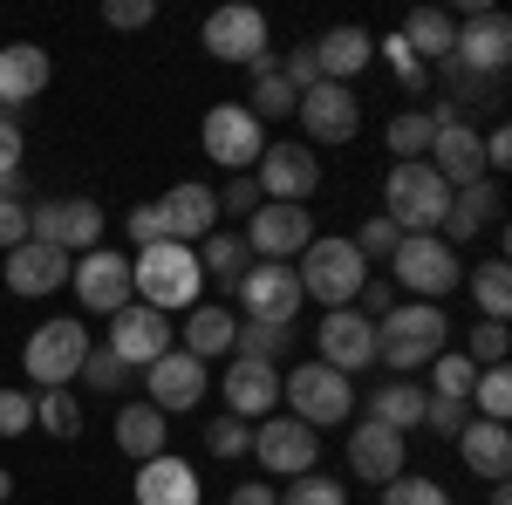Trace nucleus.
Here are the masks:
<instances>
[{
  "label": "nucleus",
  "instance_id": "f257e3e1",
  "mask_svg": "<svg viewBox=\"0 0 512 505\" xmlns=\"http://www.w3.org/2000/svg\"><path fill=\"white\" fill-rule=\"evenodd\" d=\"M451 342V321L444 308L431 301H396L383 321H376V362H390L396 376H417V369H431L437 355Z\"/></svg>",
  "mask_w": 512,
  "mask_h": 505
},
{
  "label": "nucleus",
  "instance_id": "f03ea898",
  "mask_svg": "<svg viewBox=\"0 0 512 505\" xmlns=\"http://www.w3.org/2000/svg\"><path fill=\"white\" fill-rule=\"evenodd\" d=\"M198 287H205L198 253H192V246H178V239H158V246H144V253L130 260V294H137L144 308H158V314L198 308Z\"/></svg>",
  "mask_w": 512,
  "mask_h": 505
},
{
  "label": "nucleus",
  "instance_id": "7ed1b4c3",
  "mask_svg": "<svg viewBox=\"0 0 512 505\" xmlns=\"http://www.w3.org/2000/svg\"><path fill=\"white\" fill-rule=\"evenodd\" d=\"M294 280H301V301H321V308H355V294H362V280H369V260L355 253V239H308L301 246V267H294Z\"/></svg>",
  "mask_w": 512,
  "mask_h": 505
},
{
  "label": "nucleus",
  "instance_id": "20e7f679",
  "mask_svg": "<svg viewBox=\"0 0 512 505\" xmlns=\"http://www.w3.org/2000/svg\"><path fill=\"white\" fill-rule=\"evenodd\" d=\"M280 403H287V417L308 430H335L355 417V383L349 376H335L328 362H294V369H280Z\"/></svg>",
  "mask_w": 512,
  "mask_h": 505
},
{
  "label": "nucleus",
  "instance_id": "39448f33",
  "mask_svg": "<svg viewBox=\"0 0 512 505\" xmlns=\"http://www.w3.org/2000/svg\"><path fill=\"white\" fill-rule=\"evenodd\" d=\"M383 280H390L403 301H431V308H444V294L465 280V267H458V253H451L437 233H410V239H396Z\"/></svg>",
  "mask_w": 512,
  "mask_h": 505
},
{
  "label": "nucleus",
  "instance_id": "423d86ee",
  "mask_svg": "<svg viewBox=\"0 0 512 505\" xmlns=\"http://www.w3.org/2000/svg\"><path fill=\"white\" fill-rule=\"evenodd\" d=\"M444 212H451V185L437 178L431 164H390V178H383V219H390L396 233H437L444 226Z\"/></svg>",
  "mask_w": 512,
  "mask_h": 505
},
{
  "label": "nucleus",
  "instance_id": "0eeeda50",
  "mask_svg": "<svg viewBox=\"0 0 512 505\" xmlns=\"http://www.w3.org/2000/svg\"><path fill=\"white\" fill-rule=\"evenodd\" d=\"M198 151L212 157V164H226L233 178H246L260 164V151H267V123L253 117L246 103H212L205 123H198Z\"/></svg>",
  "mask_w": 512,
  "mask_h": 505
},
{
  "label": "nucleus",
  "instance_id": "6e6552de",
  "mask_svg": "<svg viewBox=\"0 0 512 505\" xmlns=\"http://www.w3.org/2000/svg\"><path fill=\"white\" fill-rule=\"evenodd\" d=\"M205 55H219V62H233V69H274V55H267V14L260 7H246V0H233V7H212L205 14Z\"/></svg>",
  "mask_w": 512,
  "mask_h": 505
},
{
  "label": "nucleus",
  "instance_id": "1a4fd4ad",
  "mask_svg": "<svg viewBox=\"0 0 512 505\" xmlns=\"http://www.w3.org/2000/svg\"><path fill=\"white\" fill-rule=\"evenodd\" d=\"M82 355H89V328L62 314V321H41L35 335H28L21 362H28V376H35L41 389H76V376H82Z\"/></svg>",
  "mask_w": 512,
  "mask_h": 505
},
{
  "label": "nucleus",
  "instance_id": "9d476101",
  "mask_svg": "<svg viewBox=\"0 0 512 505\" xmlns=\"http://www.w3.org/2000/svg\"><path fill=\"white\" fill-rule=\"evenodd\" d=\"M239 321H267V328H294V314H301V280L287 260H253V267L239 273Z\"/></svg>",
  "mask_w": 512,
  "mask_h": 505
},
{
  "label": "nucleus",
  "instance_id": "9b49d317",
  "mask_svg": "<svg viewBox=\"0 0 512 505\" xmlns=\"http://www.w3.org/2000/svg\"><path fill=\"white\" fill-rule=\"evenodd\" d=\"M103 349L144 376L158 355L178 349V321H171V314H158V308H144V301H130V308L110 314V342H103Z\"/></svg>",
  "mask_w": 512,
  "mask_h": 505
},
{
  "label": "nucleus",
  "instance_id": "f8f14e48",
  "mask_svg": "<svg viewBox=\"0 0 512 505\" xmlns=\"http://www.w3.org/2000/svg\"><path fill=\"white\" fill-rule=\"evenodd\" d=\"M451 62H458L465 76L499 82V76H506V62H512V21L499 14V7L465 14V21H458V41H451Z\"/></svg>",
  "mask_w": 512,
  "mask_h": 505
},
{
  "label": "nucleus",
  "instance_id": "ddd939ff",
  "mask_svg": "<svg viewBox=\"0 0 512 505\" xmlns=\"http://www.w3.org/2000/svg\"><path fill=\"white\" fill-rule=\"evenodd\" d=\"M253 185H260L267 205H308L321 185V164L308 144H267L260 164H253Z\"/></svg>",
  "mask_w": 512,
  "mask_h": 505
},
{
  "label": "nucleus",
  "instance_id": "4468645a",
  "mask_svg": "<svg viewBox=\"0 0 512 505\" xmlns=\"http://www.w3.org/2000/svg\"><path fill=\"white\" fill-rule=\"evenodd\" d=\"M315 362H328L335 376H362L376 362V321H362L355 308H328L315 328Z\"/></svg>",
  "mask_w": 512,
  "mask_h": 505
},
{
  "label": "nucleus",
  "instance_id": "2eb2a0df",
  "mask_svg": "<svg viewBox=\"0 0 512 505\" xmlns=\"http://www.w3.org/2000/svg\"><path fill=\"white\" fill-rule=\"evenodd\" d=\"M321 458V437L308 424H294V417H260L253 424V465L274 471V478H301V471H315Z\"/></svg>",
  "mask_w": 512,
  "mask_h": 505
},
{
  "label": "nucleus",
  "instance_id": "dca6fc26",
  "mask_svg": "<svg viewBox=\"0 0 512 505\" xmlns=\"http://www.w3.org/2000/svg\"><path fill=\"white\" fill-rule=\"evenodd\" d=\"M69 287H76V301L89 314H117V308L137 301V294H130V260L110 253V246H96V253L69 260Z\"/></svg>",
  "mask_w": 512,
  "mask_h": 505
},
{
  "label": "nucleus",
  "instance_id": "f3484780",
  "mask_svg": "<svg viewBox=\"0 0 512 505\" xmlns=\"http://www.w3.org/2000/svg\"><path fill=\"white\" fill-rule=\"evenodd\" d=\"M35 239L62 253H96L103 239V205L96 198H41L35 205Z\"/></svg>",
  "mask_w": 512,
  "mask_h": 505
},
{
  "label": "nucleus",
  "instance_id": "a211bd4d",
  "mask_svg": "<svg viewBox=\"0 0 512 505\" xmlns=\"http://www.w3.org/2000/svg\"><path fill=\"white\" fill-rule=\"evenodd\" d=\"M294 117L308 123V144H349L355 130H362V96H355L349 82H315L294 103Z\"/></svg>",
  "mask_w": 512,
  "mask_h": 505
},
{
  "label": "nucleus",
  "instance_id": "6ab92c4d",
  "mask_svg": "<svg viewBox=\"0 0 512 505\" xmlns=\"http://www.w3.org/2000/svg\"><path fill=\"white\" fill-rule=\"evenodd\" d=\"M246 253L253 260H294L308 239H315V219H308V205H267L260 198V212L246 219Z\"/></svg>",
  "mask_w": 512,
  "mask_h": 505
},
{
  "label": "nucleus",
  "instance_id": "aec40b11",
  "mask_svg": "<svg viewBox=\"0 0 512 505\" xmlns=\"http://www.w3.org/2000/svg\"><path fill=\"white\" fill-rule=\"evenodd\" d=\"M212 389V376H205V362L185 349L158 355L151 369H144V403L151 410H164V417H178V410H198V396Z\"/></svg>",
  "mask_w": 512,
  "mask_h": 505
},
{
  "label": "nucleus",
  "instance_id": "412c9836",
  "mask_svg": "<svg viewBox=\"0 0 512 505\" xmlns=\"http://www.w3.org/2000/svg\"><path fill=\"white\" fill-rule=\"evenodd\" d=\"M0 287H14L21 301H41V294L69 287V253L41 246V239H21L14 253H0Z\"/></svg>",
  "mask_w": 512,
  "mask_h": 505
},
{
  "label": "nucleus",
  "instance_id": "4be33fe9",
  "mask_svg": "<svg viewBox=\"0 0 512 505\" xmlns=\"http://www.w3.org/2000/svg\"><path fill=\"white\" fill-rule=\"evenodd\" d=\"M48 76H55V62H48L41 41H7V48H0V110L21 117L41 89H48Z\"/></svg>",
  "mask_w": 512,
  "mask_h": 505
},
{
  "label": "nucleus",
  "instance_id": "5701e85b",
  "mask_svg": "<svg viewBox=\"0 0 512 505\" xmlns=\"http://www.w3.org/2000/svg\"><path fill=\"white\" fill-rule=\"evenodd\" d=\"M158 212H164V239H178V246H198L205 233H219V192L198 185V178L171 185L158 198Z\"/></svg>",
  "mask_w": 512,
  "mask_h": 505
},
{
  "label": "nucleus",
  "instance_id": "b1692460",
  "mask_svg": "<svg viewBox=\"0 0 512 505\" xmlns=\"http://www.w3.org/2000/svg\"><path fill=\"white\" fill-rule=\"evenodd\" d=\"M226 417H239V424H260V417H274V403H280V369L274 362H239L233 355V369H226Z\"/></svg>",
  "mask_w": 512,
  "mask_h": 505
},
{
  "label": "nucleus",
  "instance_id": "393cba45",
  "mask_svg": "<svg viewBox=\"0 0 512 505\" xmlns=\"http://www.w3.org/2000/svg\"><path fill=\"white\" fill-rule=\"evenodd\" d=\"M499 212H506V198H499V185L492 178H478V185H465V192H451V212H444V226H437V239L458 253L472 233H492L499 226Z\"/></svg>",
  "mask_w": 512,
  "mask_h": 505
},
{
  "label": "nucleus",
  "instance_id": "a878e982",
  "mask_svg": "<svg viewBox=\"0 0 512 505\" xmlns=\"http://www.w3.org/2000/svg\"><path fill=\"white\" fill-rule=\"evenodd\" d=\"M403 451H410V437L369 424V417L349 430V471H355V478H369V485H390L396 471H403Z\"/></svg>",
  "mask_w": 512,
  "mask_h": 505
},
{
  "label": "nucleus",
  "instance_id": "bb28decb",
  "mask_svg": "<svg viewBox=\"0 0 512 505\" xmlns=\"http://www.w3.org/2000/svg\"><path fill=\"white\" fill-rule=\"evenodd\" d=\"M308 48H315L321 82H349V89H355V76L376 62V41H369V28H349V21H342V28H328L321 41H308Z\"/></svg>",
  "mask_w": 512,
  "mask_h": 505
},
{
  "label": "nucleus",
  "instance_id": "cd10ccee",
  "mask_svg": "<svg viewBox=\"0 0 512 505\" xmlns=\"http://www.w3.org/2000/svg\"><path fill=\"white\" fill-rule=\"evenodd\" d=\"M130 499L137 505H198V471L185 458H144L137 465V485H130Z\"/></svg>",
  "mask_w": 512,
  "mask_h": 505
},
{
  "label": "nucleus",
  "instance_id": "c85d7f7f",
  "mask_svg": "<svg viewBox=\"0 0 512 505\" xmlns=\"http://www.w3.org/2000/svg\"><path fill=\"white\" fill-rule=\"evenodd\" d=\"M233 328L239 314L219 308V301H198V308H185V321H178V349L198 355V362H212V355H233Z\"/></svg>",
  "mask_w": 512,
  "mask_h": 505
},
{
  "label": "nucleus",
  "instance_id": "c756f323",
  "mask_svg": "<svg viewBox=\"0 0 512 505\" xmlns=\"http://www.w3.org/2000/svg\"><path fill=\"white\" fill-rule=\"evenodd\" d=\"M451 444H458L465 471L492 478V485H506V471H512V437H506V424H485V417H472V424L458 430Z\"/></svg>",
  "mask_w": 512,
  "mask_h": 505
},
{
  "label": "nucleus",
  "instance_id": "7c9ffc66",
  "mask_svg": "<svg viewBox=\"0 0 512 505\" xmlns=\"http://www.w3.org/2000/svg\"><path fill=\"white\" fill-rule=\"evenodd\" d=\"M117 451L130 458V465L164 458V451H171V417L151 410V403H123V410H117Z\"/></svg>",
  "mask_w": 512,
  "mask_h": 505
},
{
  "label": "nucleus",
  "instance_id": "2f4dec72",
  "mask_svg": "<svg viewBox=\"0 0 512 505\" xmlns=\"http://www.w3.org/2000/svg\"><path fill=\"white\" fill-rule=\"evenodd\" d=\"M369 424H383V430H396V437H410V430L424 424V383H376L369 389V410H362Z\"/></svg>",
  "mask_w": 512,
  "mask_h": 505
},
{
  "label": "nucleus",
  "instance_id": "473e14b6",
  "mask_svg": "<svg viewBox=\"0 0 512 505\" xmlns=\"http://www.w3.org/2000/svg\"><path fill=\"white\" fill-rule=\"evenodd\" d=\"M396 35H403V48H410L417 62H451V41H458V21H451L444 7H417V14H410V21H403Z\"/></svg>",
  "mask_w": 512,
  "mask_h": 505
},
{
  "label": "nucleus",
  "instance_id": "72a5a7b5",
  "mask_svg": "<svg viewBox=\"0 0 512 505\" xmlns=\"http://www.w3.org/2000/svg\"><path fill=\"white\" fill-rule=\"evenodd\" d=\"M198 253V273H205V280H226V287H239V273L253 267V253H246V239L233 233V226H219V233H205L192 246Z\"/></svg>",
  "mask_w": 512,
  "mask_h": 505
},
{
  "label": "nucleus",
  "instance_id": "f704fd0d",
  "mask_svg": "<svg viewBox=\"0 0 512 505\" xmlns=\"http://www.w3.org/2000/svg\"><path fill=\"white\" fill-rule=\"evenodd\" d=\"M383 137H390L396 164H424V157H431V137H437V117L431 110H396Z\"/></svg>",
  "mask_w": 512,
  "mask_h": 505
},
{
  "label": "nucleus",
  "instance_id": "c9c22d12",
  "mask_svg": "<svg viewBox=\"0 0 512 505\" xmlns=\"http://www.w3.org/2000/svg\"><path fill=\"white\" fill-rule=\"evenodd\" d=\"M287 349H294V328H267V321H239L233 328V355L239 362H287Z\"/></svg>",
  "mask_w": 512,
  "mask_h": 505
},
{
  "label": "nucleus",
  "instance_id": "e433bc0d",
  "mask_svg": "<svg viewBox=\"0 0 512 505\" xmlns=\"http://www.w3.org/2000/svg\"><path fill=\"white\" fill-rule=\"evenodd\" d=\"M472 301L485 308V321H506V308H512V267L506 260H478L472 267Z\"/></svg>",
  "mask_w": 512,
  "mask_h": 505
},
{
  "label": "nucleus",
  "instance_id": "4c0bfd02",
  "mask_svg": "<svg viewBox=\"0 0 512 505\" xmlns=\"http://www.w3.org/2000/svg\"><path fill=\"white\" fill-rule=\"evenodd\" d=\"M35 430H48V437H82L76 389H41V396H35Z\"/></svg>",
  "mask_w": 512,
  "mask_h": 505
},
{
  "label": "nucleus",
  "instance_id": "58836bf2",
  "mask_svg": "<svg viewBox=\"0 0 512 505\" xmlns=\"http://www.w3.org/2000/svg\"><path fill=\"white\" fill-rule=\"evenodd\" d=\"M76 383H89V396H123V389L137 383V369L117 362L110 349H89V355H82V376H76Z\"/></svg>",
  "mask_w": 512,
  "mask_h": 505
},
{
  "label": "nucleus",
  "instance_id": "ea45409f",
  "mask_svg": "<svg viewBox=\"0 0 512 505\" xmlns=\"http://www.w3.org/2000/svg\"><path fill=\"white\" fill-rule=\"evenodd\" d=\"M424 376H431V389H424V396H451V403H472L478 369H472V362H465L458 349H444V355L431 362V369H424Z\"/></svg>",
  "mask_w": 512,
  "mask_h": 505
},
{
  "label": "nucleus",
  "instance_id": "a19ab883",
  "mask_svg": "<svg viewBox=\"0 0 512 505\" xmlns=\"http://www.w3.org/2000/svg\"><path fill=\"white\" fill-rule=\"evenodd\" d=\"M472 403H478V417H485V424H506V417H512V376H506V362H499V369H478Z\"/></svg>",
  "mask_w": 512,
  "mask_h": 505
},
{
  "label": "nucleus",
  "instance_id": "79ce46f5",
  "mask_svg": "<svg viewBox=\"0 0 512 505\" xmlns=\"http://www.w3.org/2000/svg\"><path fill=\"white\" fill-rule=\"evenodd\" d=\"M274 505H349L342 492V478H328V471H301V478H287V492Z\"/></svg>",
  "mask_w": 512,
  "mask_h": 505
},
{
  "label": "nucleus",
  "instance_id": "37998d69",
  "mask_svg": "<svg viewBox=\"0 0 512 505\" xmlns=\"http://www.w3.org/2000/svg\"><path fill=\"white\" fill-rule=\"evenodd\" d=\"M294 103H301V96H294V89H287V82H280L274 69H260V76H253V96H246V110H253L260 123L294 117Z\"/></svg>",
  "mask_w": 512,
  "mask_h": 505
},
{
  "label": "nucleus",
  "instance_id": "c03bdc74",
  "mask_svg": "<svg viewBox=\"0 0 512 505\" xmlns=\"http://www.w3.org/2000/svg\"><path fill=\"white\" fill-rule=\"evenodd\" d=\"M506 349H512V335H506V321H478L472 328V342H465V362H472V369H499V362H506Z\"/></svg>",
  "mask_w": 512,
  "mask_h": 505
},
{
  "label": "nucleus",
  "instance_id": "a18cd8bd",
  "mask_svg": "<svg viewBox=\"0 0 512 505\" xmlns=\"http://www.w3.org/2000/svg\"><path fill=\"white\" fill-rule=\"evenodd\" d=\"M205 451H212V458H253V424L212 417V424H205Z\"/></svg>",
  "mask_w": 512,
  "mask_h": 505
},
{
  "label": "nucleus",
  "instance_id": "49530a36",
  "mask_svg": "<svg viewBox=\"0 0 512 505\" xmlns=\"http://www.w3.org/2000/svg\"><path fill=\"white\" fill-rule=\"evenodd\" d=\"M383 505H451V492L437 485V478H410V471H396Z\"/></svg>",
  "mask_w": 512,
  "mask_h": 505
},
{
  "label": "nucleus",
  "instance_id": "de8ad7c7",
  "mask_svg": "<svg viewBox=\"0 0 512 505\" xmlns=\"http://www.w3.org/2000/svg\"><path fill=\"white\" fill-rule=\"evenodd\" d=\"M472 424V403H451V396H424V424L417 430H437V437H458Z\"/></svg>",
  "mask_w": 512,
  "mask_h": 505
},
{
  "label": "nucleus",
  "instance_id": "09e8293b",
  "mask_svg": "<svg viewBox=\"0 0 512 505\" xmlns=\"http://www.w3.org/2000/svg\"><path fill=\"white\" fill-rule=\"evenodd\" d=\"M21 239H35V205L28 198H0V253H14Z\"/></svg>",
  "mask_w": 512,
  "mask_h": 505
},
{
  "label": "nucleus",
  "instance_id": "8fccbe9b",
  "mask_svg": "<svg viewBox=\"0 0 512 505\" xmlns=\"http://www.w3.org/2000/svg\"><path fill=\"white\" fill-rule=\"evenodd\" d=\"M274 76L287 82V89H294V96H308V89H315V82H321V69H315V48H308V41H301V48H294V55H280V62H274Z\"/></svg>",
  "mask_w": 512,
  "mask_h": 505
},
{
  "label": "nucleus",
  "instance_id": "3c124183",
  "mask_svg": "<svg viewBox=\"0 0 512 505\" xmlns=\"http://www.w3.org/2000/svg\"><path fill=\"white\" fill-rule=\"evenodd\" d=\"M35 430V396L28 389H0V437H28Z\"/></svg>",
  "mask_w": 512,
  "mask_h": 505
},
{
  "label": "nucleus",
  "instance_id": "603ef678",
  "mask_svg": "<svg viewBox=\"0 0 512 505\" xmlns=\"http://www.w3.org/2000/svg\"><path fill=\"white\" fill-rule=\"evenodd\" d=\"M349 239H355V253H362V260H390L403 233H396L390 219H362V233H349Z\"/></svg>",
  "mask_w": 512,
  "mask_h": 505
},
{
  "label": "nucleus",
  "instance_id": "864d4df0",
  "mask_svg": "<svg viewBox=\"0 0 512 505\" xmlns=\"http://www.w3.org/2000/svg\"><path fill=\"white\" fill-rule=\"evenodd\" d=\"M355 301H362V308H355V314H362V321H383V314H390L396 301H403V294H396V287H390V280H383V273H369Z\"/></svg>",
  "mask_w": 512,
  "mask_h": 505
},
{
  "label": "nucleus",
  "instance_id": "5fc2aeb1",
  "mask_svg": "<svg viewBox=\"0 0 512 505\" xmlns=\"http://www.w3.org/2000/svg\"><path fill=\"white\" fill-rule=\"evenodd\" d=\"M123 226H130V246H137V253H144V246H158V239H164L158 198H151V205H130V219H123Z\"/></svg>",
  "mask_w": 512,
  "mask_h": 505
},
{
  "label": "nucleus",
  "instance_id": "6e6d98bb",
  "mask_svg": "<svg viewBox=\"0 0 512 505\" xmlns=\"http://www.w3.org/2000/svg\"><path fill=\"white\" fill-rule=\"evenodd\" d=\"M376 55H383V62L396 69V82H403V89H424V62H417V55L403 48V35H390L383 48H376Z\"/></svg>",
  "mask_w": 512,
  "mask_h": 505
},
{
  "label": "nucleus",
  "instance_id": "4d7b16f0",
  "mask_svg": "<svg viewBox=\"0 0 512 505\" xmlns=\"http://www.w3.org/2000/svg\"><path fill=\"white\" fill-rule=\"evenodd\" d=\"M219 212H226V219H253V212H260V185H253V171L233 178V185L219 192Z\"/></svg>",
  "mask_w": 512,
  "mask_h": 505
},
{
  "label": "nucleus",
  "instance_id": "13d9d810",
  "mask_svg": "<svg viewBox=\"0 0 512 505\" xmlns=\"http://www.w3.org/2000/svg\"><path fill=\"white\" fill-rule=\"evenodd\" d=\"M103 21H110V28H151V21H158V0H110Z\"/></svg>",
  "mask_w": 512,
  "mask_h": 505
},
{
  "label": "nucleus",
  "instance_id": "bf43d9fd",
  "mask_svg": "<svg viewBox=\"0 0 512 505\" xmlns=\"http://www.w3.org/2000/svg\"><path fill=\"white\" fill-rule=\"evenodd\" d=\"M21 151H28V130H21V117L0 110V171H21Z\"/></svg>",
  "mask_w": 512,
  "mask_h": 505
},
{
  "label": "nucleus",
  "instance_id": "052dcab7",
  "mask_svg": "<svg viewBox=\"0 0 512 505\" xmlns=\"http://www.w3.org/2000/svg\"><path fill=\"white\" fill-rule=\"evenodd\" d=\"M280 492L274 485H267V478H246V485H233V492H226V505H274Z\"/></svg>",
  "mask_w": 512,
  "mask_h": 505
},
{
  "label": "nucleus",
  "instance_id": "680f3d73",
  "mask_svg": "<svg viewBox=\"0 0 512 505\" xmlns=\"http://www.w3.org/2000/svg\"><path fill=\"white\" fill-rule=\"evenodd\" d=\"M0 198H21V171H0Z\"/></svg>",
  "mask_w": 512,
  "mask_h": 505
},
{
  "label": "nucleus",
  "instance_id": "e2e57ef3",
  "mask_svg": "<svg viewBox=\"0 0 512 505\" xmlns=\"http://www.w3.org/2000/svg\"><path fill=\"white\" fill-rule=\"evenodd\" d=\"M7 499H14V471L0 465V505H7Z\"/></svg>",
  "mask_w": 512,
  "mask_h": 505
},
{
  "label": "nucleus",
  "instance_id": "0e129e2a",
  "mask_svg": "<svg viewBox=\"0 0 512 505\" xmlns=\"http://www.w3.org/2000/svg\"><path fill=\"white\" fill-rule=\"evenodd\" d=\"M492 505H512V492H506V485H492Z\"/></svg>",
  "mask_w": 512,
  "mask_h": 505
}]
</instances>
